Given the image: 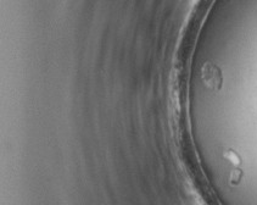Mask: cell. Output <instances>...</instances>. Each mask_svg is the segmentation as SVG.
<instances>
[{"mask_svg":"<svg viewBox=\"0 0 257 205\" xmlns=\"http://www.w3.org/2000/svg\"><path fill=\"white\" fill-rule=\"evenodd\" d=\"M227 156H228V158L230 159V160H232L233 164H239V162H240V160H239L238 156H236L235 154H234V153H229V154H227Z\"/></svg>","mask_w":257,"mask_h":205,"instance_id":"cell-1","label":"cell"}]
</instances>
